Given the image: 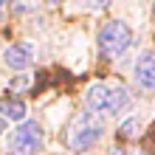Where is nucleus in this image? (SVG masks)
<instances>
[{"label":"nucleus","instance_id":"nucleus-1","mask_svg":"<svg viewBox=\"0 0 155 155\" xmlns=\"http://www.w3.org/2000/svg\"><path fill=\"white\" fill-rule=\"evenodd\" d=\"M85 99L90 110H96V116H118L133 104V96L116 85H90Z\"/></svg>","mask_w":155,"mask_h":155},{"label":"nucleus","instance_id":"nucleus-2","mask_svg":"<svg viewBox=\"0 0 155 155\" xmlns=\"http://www.w3.org/2000/svg\"><path fill=\"white\" fill-rule=\"evenodd\" d=\"M102 135H104V118L102 116L79 113L74 118V124H71V130H68V147L74 152H87L99 144Z\"/></svg>","mask_w":155,"mask_h":155},{"label":"nucleus","instance_id":"nucleus-3","mask_svg":"<svg viewBox=\"0 0 155 155\" xmlns=\"http://www.w3.org/2000/svg\"><path fill=\"white\" fill-rule=\"evenodd\" d=\"M133 45V28L121 20L107 23L102 31H99V51L104 54L107 59H116Z\"/></svg>","mask_w":155,"mask_h":155},{"label":"nucleus","instance_id":"nucleus-4","mask_svg":"<svg viewBox=\"0 0 155 155\" xmlns=\"http://www.w3.org/2000/svg\"><path fill=\"white\" fill-rule=\"evenodd\" d=\"M42 147V127L37 121H23L8 135V152L12 155H34Z\"/></svg>","mask_w":155,"mask_h":155},{"label":"nucleus","instance_id":"nucleus-5","mask_svg":"<svg viewBox=\"0 0 155 155\" xmlns=\"http://www.w3.org/2000/svg\"><path fill=\"white\" fill-rule=\"evenodd\" d=\"M135 79L141 87L155 90V51H141V57L135 59Z\"/></svg>","mask_w":155,"mask_h":155},{"label":"nucleus","instance_id":"nucleus-6","mask_svg":"<svg viewBox=\"0 0 155 155\" xmlns=\"http://www.w3.org/2000/svg\"><path fill=\"white\" fill-rule=\"evenodd\" d=\"M3 59H6V65L8 68H14V71H25L31 65V59H34V51H31V45H8L6 54H3Z\"/></svg>","mask_w":155,"mask_h":155},{"label":"nucleus","instance_id":"nucleus-7","mask_svg":"<svg viewBox=\"0 0 155 155\" xmlns=\"http://www.w3.org/2000/svg\"><path fill=\"white\" fill-rule=\"evenodd\" d=\"M25 113H28V107H25V102H20V99H3L0 102V116L6 118V121H25Z\"/></svg>","mask_w":155,"mask_h":155},{"label":"nucleus","instance_id":"nucleus-8","mask_svg":"<svg viewBox=\"0 0 155 155\" xmlns=\"http://www.w3.org/2000/svg\"><path fill=\"white\" fill-rule=\"evenodd\" d=\"M138 130H141V121H138V118H130V121L121 124V133H124V135H135Z\"/></svg>","mask_w":155,"mask_h":155},{"label":"nucleus","instance_id":"nucleus-9","mask_svg":"<svg viewBox=\"0 0 155 155\" xmlns=\"http://www.w3.org/2000/svg\"><path fill=\"white\" fill-rule=\"evenodd\" d=\"M25 87V85H28V76H20V79H12V87Z\"/></svg>","mask_w":155,"mask_h":155},{"label":"nucleus","instance_id":"nucleus-10","mask_svg":"<svg viewBox=\"0 0 155 155\" xmlns=\"http://www.w3.org/2000/svg\"><path fill=\"white\" fill-rule=\"evenodd\" d=\"M3 12H6V6H3V3H0V14H3Z\"/></svg>","mask_w":155,"mask_h":155},{"label":"nucleus","instance_id":"nucleus-11","mask_svg":"<svg viewBox=\"0 0 155 155\" xmlns=\"http://www.w3.org/2000/svg\"><path fill=\"white\" fill-rule=\"evenodd\" d=\"M113 155H118V150H113Z\"/></svg>","mask_w":155,"mask_h":155},{"label":"nucleus","instance_id":"nucleus-12","mask_svg":"<svg viewBox=\"0 0 155 155\" xmlns=\"http://www.w3.org/2000/svg\"><path fill=\"white\" fill-rule=\"evenodd\" d=\"M0 130H3V121H0Z\"/></svg>","mask_w":155,"mask_h":155}]
</instances>
